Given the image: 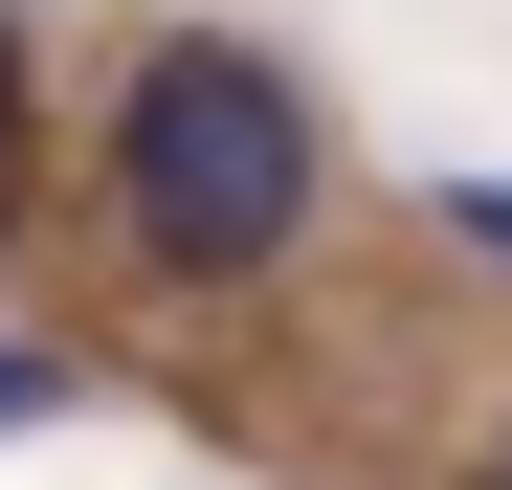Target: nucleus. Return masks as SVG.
<instances>
[{"label":"nucleus","instance_id":"2","mask_svg":"<svg viewBox=\"0 0 512 490\" xmlns=\"http://www.w3.org/2000/svg\"><path fill=\"white\" fill-rule=\"evenodd\" d=\"M446 245H468V268H512V179H446Z\"/></svg>","mask_w":512,"mask_h":490},{"label":"nucleus","instance_id":"3","mask_svg":"<svg viewBox=\"0 0 512 490\" xmlns=\"http://www.w3.org/2000/svg\"><path fill=\"white\" fill-rule=\"evenodd\" d=\"M45 401H67V357H23V335H0V424H45Z\"/></svg>","mask_w":512,"mask_h":490},{"label":"nucleus","instance_id":"5","mask_svg":"<svg viewBox=\"0 0 512 490\" xmlns=\"http://www.w3.org/2000/svg\"><path fill=\"white\" fill-rule=\"evenodd\" d=\"M0 223H23V156H0Z\"/></svg>","mask_w":512,"mask_h":490},{"label":"nucleus","instance_id":"4","mask_svg":"<svg viewBox=\"0 0 512 490\" xmlns=\"http://www.w3.org/2000/svg\"><path fill=\"white\" fill-rule=\"evenodd\" d=\"M0 90H23V23H0Z\"/></svg>","mask_w":512,"mask_h":490},{"label":"nucleus","instance_id":"1","mask_svg":"<svg viewBox=\"0 0 512 490\" xmlns=\"http://www.w3.org/2000/svg\"><path fill=\"white\" fill-rule=\"evenodd\" d=\"M312 90L268 45H156L134 67V112H112V223H134V268H179V290H268L290 245H312Z\"/></svg>","mask_w":512,"mask_h":490},{"label":"nucleus","instance_id":"6","mask_svg":"<svg viewBox=\"0 0 512 490\" xmlns=\"http://www.w3.org/2000/svg\"><path fill=\"white\" fill-rule=\"evenodd\" d=\"M490 490H512V468H490Z\"/></svg>","mask_w":512,"mask_h":490}]
</instances>
